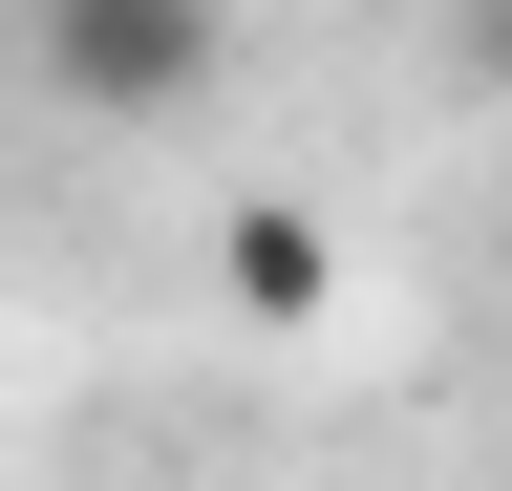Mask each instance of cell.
Here are the masks:
<instances>
[{"instance_id": "cell-1", "label": "cell", "mask_w": 512, "mask_h": 491, "mask_svg": "<svg viewBox=\"0 0 512 491\" xmlns=\"http://www.w3.org/2000/svg\"><path fill=\"white\" fill-rule=\"evenodd\" d=\"M235 65L214 0H22V86L64 107V129H192Z\"/></svg>"}, {"instance_id": "cell-2", "label": "cell", "mask_w": 512, "mask_h": 491, "mask_svg": "<svg viewBox=\"0 0 512 491\" xmlns=\"http://www.w3.org/2000/svg\"><path fill=\"white\" fill-rule=\"evenodd\" d=\"M214 299L235 321H320V299H342V235H320L299 193H235L214 214Z\"/></svg>"}, {"instance_id": "cell-3", "label": "cell", "mask_w": 512, "mask_h": 491, "mask_svg": "<svg viewBox=\"0 0 512 491\" xmlns=\"http://www.w3.org/2000/svg\"><path fill=\"white\" fill-rule=\"evenodd\" d=\"M448 65H470V86L512 107V0H448Z\"/></svg>"}]
</instances>
